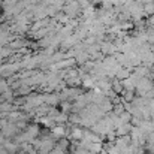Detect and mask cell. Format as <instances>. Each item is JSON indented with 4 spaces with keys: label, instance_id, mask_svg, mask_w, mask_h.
Masks as SVG:
<instances>
[{
    "label": "cell",
    "instance_id": "7a4b0ae2",
    "mask_svg": "<svg viewBox=\"0 0 154 154\" xmlns=\"http://www.w3.org/2000/svg\"><path fill=\"white\" fill-rule=\"evenodd\" d=\"M54 133L57 136H64V129L63 127H57V129H54Z\"/></svg>",
    "mask_w": 154,
    "mask_h": 154
},
{
    "label": "cell",
    "instance_id": "6da1fadb",
    "mask_svg": "<svg viewBox=\"0 0 154 154\" xmlns=\"http://www.w3.org/2000/svg\"><path fill=\"white\" fill-rule=\"evenodd\" d=\"M81 133H82V132H81L79 129H73V130H72V138H75V139H81V138H82Z\"/></svg>",
    "mask_w": 154,
    "mask_h": 154
}]
</instances>
